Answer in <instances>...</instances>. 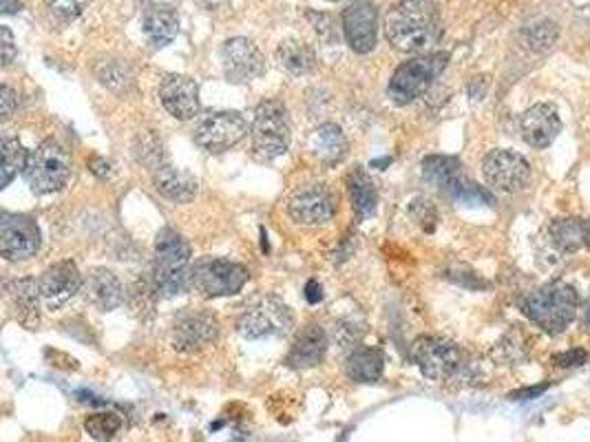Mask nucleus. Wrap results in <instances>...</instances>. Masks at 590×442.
<instances>
[{
  "instance_id": "obj_1",
  "label": "nucleus",
  "mask_w": 590,
  "mask_h": 442,
  "mask_svg": "<svg viewBox=\"0 0 590 442\" xmlns=\"http://www.w3.org/2000/svg\"><path fill=\"white\" fill-rule=\"evenodd\" d=\"M387 40L403 54H425L440 40V13L436 0H401L387 16Z\"/></svg>"
},
{
  "instance_id": "obj_2",
  "label": "nucleus",
  "mask_w": 590,
  "mask_h": 442,
  "mask_svg": "<svg viewBox=\"0 0 590 442\" xmlns=\"http://www.w3.org/2000/svg\"><path fill=\"white\" fill-rule=\"evenodd\" d=\"M519 310L546 334H561L579 314V292L570 283L553 281L528 292Z\"/></svg>"
},
{
  "instance_id": "obj_3",
  "label": "nucleus",
  "mask_w": 590,
  "mask_h": 442,
  "mask_svg": "<svg viewBox=\"0 0 590 442\" xmlns=\"http://www.w3.org/2000/svg\"><path fill=\"white\" fill-rule=\"evenodd\" d=\"M418 370L438 383H464L473 379V365L467 354L447 338L420 337L411 347Z\"/></svg>"
},
{
  "instance_id": "obj_4",
  "label": "nucleus",
  "mask_w": 590,
  "mask_h": 442,
  "mask_svg": "<svg viewBox=\"0 0 590 442\" xmlns=\"http://www.w3.org/2000/svg\"><path fill=\"white\" fill-rule=\"evenodd\" d=\"M190 248L186 239L173 228H162L155 237L153 250V283L157 292L175 296L188 286Z\"/></svg>"
},
{
  "instance_id": "obj_5",
  "label": "nucleus",
  "mask_w": 590,
  "mask_h": 442,
  "mask_svg": "<svg viewBox=\"0 0 590 442\" xmlns=\"http://www.w3.org/2000/svg\"><path fill=\"white\" fill-rule=\"evenodd\" d=\"M245 283H248V270L230 259L202 257L190 265L188 288L206 299L239 295Z\"/></svg>"
},
{
  "instance_id": "obj_6",
  "label": "nucleus",
  "mask_w": 590,
  "mask_h": 442,
  "mask_svg": "<svg viewBox=\"0 0 590 442\" xmlns=\"http://www.w3.org/2000/svg\"><path fill=\"white\" fill-rule=\"evenodd\" d=\"M25 179L36 195H49L62 188L71 173V157L55 139H45L29 153L25 164Z\"/></svg>"
},
{
  "instance_id": "obj_7",
  "label": "nucleus",
  "mask_w": 590,
  "mask_h": 442,
  "mask_svg": "<svg viewBox=\"0 0 590 442\" xmlns=\"http://www.w3.org/2000/svg\"><path fill=\"white\" fill-rule=\"evenodd\" d=\"M447 63V54H427L403 63L401 67L394 71L387 87L392 102H396V104H409V102L425 96V93L429 91V87L436 82V78L445 71Z\"/></svg>"
},
{
  "instance_id": "obj_8",
  "label": "nucleus",
  "mask_w": 590,
  "mask_h": 442,
  "mask_svg": "<svg viewBox=\"0 0 590 442\" xmlns=\"http://www.w3.org/2000/svg\"><path fill=\"white\" fill-rule=\"evenodd\" d=\"M290 146V115L283 102H262L253 122V148L259 160H274Z\"/></svg>"
},
{
  "instance_id": "obj_9",
  "label": "nucleus",
  "mask_w": 590,
  "mask_h": 442,
  "mask_svg": "<svg viewBox=\"0 0 590 442\" xmlns=\"http://www.w3.org/2000/svg\"><path fill=\"white\" fill-rule=\"evenodd\" d=\"M295 325V316L283 301L274 296H263L245 308L237 319V332L248 341L266 337H283Z\"/></svg>"
},
{
  "instance_id": "obj_10",
  "label": "nucleus",
  "mask_w": 590,
  "mask_h": 442,
  "mask_svg": "<svg viewBox=\"0 0 590 442\" xmlns=\"http://www.w3.org/2000/svg\"><path fill=\"white\" fill-rule=\"evenodd\" d=\"M248 133L244 115L237 111H215L204 115L193 131V139L197 146L208 153H224L237 146Z\"/></svg>"
},
{
  "instance_id": "obj_11",
  "label": "nucleus",
  "mask_w": 590,
  "mask_h": 442,
  "mask_svg": "<svg viewBox=\"0 0 590 442\" xmlns=\"http://www.w3.org/2000/svg\"><path fill=\"white\" fill-rule=\"evenodd\" d=\"M482 173L489 186L502 193H522L531 184V166L519 153L495 148L482 160Z\"/></svg>"
},
{
  "instance_id": "obj_12",
  "label": "nucleus",
  "mask_w": 590,
  "mask_h": 442,
  "mask_svg": "<svg viewBox=\"0 0 590 442\" xmlns=\"http://www.w3.org/2000/svg\"><path fill=\"white\" fill-rule=\"evenodd\" d=\"M40 248V228L31 217L3 213L0 217V253L9 262L31 259Z\"/></svg>"
},
{
  "instance_id": "obj_13",
  "label": "nucleus",
  "mask_w": 590,
  "mask_h": 442,
  "mask_svg": "<svg viewBox=\"0 0 590 442\" xmlns=\"http://www.w3.org/2000/svg\"><path fill=\"white\" fill-rule=\"evenodd\" d=\"M343 34L356 54H370L378 43V12L370 0H356L343 12Z\"/></svg>"
},
{
  "instance_id": "obj_14",
  "label": "nucleus",
  "mask_w": 590,
  "mask_h": 442,
  "mask_svg": "<svg viewBox=\"0 0 590 442\" xmlns=\"http://www.w3.org/2000/svg\"><path fill=\"white\" fill-rule=\"evenodd\" d=\"M221 63H224L228 80L237 82V85L254 80L266 71L262 51L248 38L226 40L224 46H221Z\"/></svg>"
},
{
  "instance_id": "obj_15",
  "label": "nucleus",
  "mask_w": 590,
  "mask_h": 442,
  "mask_svg": "<svg viewBox=\"0 0 590 442\" xmlns=\"http://www.w3.org/2000/svg\"><path fill=\"white\" fill-rule=\"evenodd\" d=\"M40 295H43V304L49 310H60L64 304L73 299L78 292H82V279L80 270L73 262H58L45 270L43 277L38 279Z\"/></svg>"
},
{
  "instance_id": "obj_16",
  "label": "nucleus",
  "mask_w": 590,
  "mask_h": 442,
  "mask_svg": "<svg viewBox=\"0 0 590 442\" xmlns=\"http://www.w3.org/2000/svg\"><path fill=\"white\" fill-rule=\"evenodd\" d=\"M287 213H290L292 221H296L299 226H323V223L332 221L337 204L325 186L314 184L292 195Z\"/></svg>"
},
{
  "instance_id": "obj_17",
  "label": "nucleus",
  "mask_w": 590,
  "mask_h": 442,
  "mask_svg": "<svg viewBox=\"0 0 590 442\" xmlns=\"http://www.w3.org/2000/svg\"><path fill=\"white\" fill-rule=\"evenodd\" d=\"M220 337V323L211 314H186L178 319L170 332V346L182 354L206 350Z\"/></svg>"
},
{
  "instance_id": "obj_18",
  "label": "nucleus",
  "mask_w": 590,
  "mask_h": 442,
  "mask_svg": "<svg viewBox=\"0 0 590 442\" xmlns=\"http://www.w3.org/2000/svg\"><path fill=\"white\" fill-rule=\"evenodd\" d=\"M160 100L164 109L178 120H193L199 115V85L188 76H169L160 87Z\"/></svg>"
},
{
  "instance_id": "obj_19",
  "label": "nucleus",
  "mask_w": 590,
  "mask_h": 442,
  "mask_svg": "<svg viewBox=\"0 0 590 442\" xmlns=\"http://www.w3.org/2000/svg\"><path fill=\"white\" fill-rule=\"evenodd\" d=\"M519 131H522L524 142L528 146L548 148L561 131L560 113L555 106L546 104V102L531 106L528 111H524L522 120H519Z\"/></svg>"
},
{
  "instance_id": "obj_20",
  "label": "nucleus",
  "mask_w": 590,
  "mask_h": 442,
  "mask_svg": "<svg viewBox=\"0 0 590 442\" xmlns=\"http://www.w3.org/2000/svg\"><path fill=\"white\" fill-rule=\"evenodd\" d=\"M82 295L87 304L100 312H111L120 308L124 301V288L120 279L106 268H93L87 272L85 283H82Z\"/></svg>"
},
{
  "instance_id": "obj_21",
  "label": "nucleus",
  "mask_w": 590,
  "mask_h": 442,
  "mask_svg": "<svg viewBox=\"0 0 590 442\" xmlns=\"http://www.w3.org/2000/svg\"><path fill=\"white\" fill-rule=\"evenodd\" d=\"M328 352V334L320 325H308L296 334L292 343L290 354H287V365L295 370H310L317 367Z\"/></svg>"
},
{
  "instance_id": "obj_22",
  "label": "nucleus",
  "mask_w": 590,
  "mask_h": 442,
  "mask_svg": "<svg viewBox=\"0 0 590 442\" xmlns=\"http://www.w3.org/2000/svg\"><path fill=\"white\" fill-rule=\"evenodd\" d=\"M7 299L12 308L16 310V316L21 323L34 325L38 323V305L43 301L40 295V283L36 279H16L4 286Z\"/></svg>"
},
{
  "instance_id": "obj_23",
  "label": "nucleus",
  "mask_w": 590,
  "mask_h": 442,
  "mask_svg": "<svg viewBox=\"0 0 590 442\" xmlns=\"http://www.w3.org/2000/svg\"><path fill=\"white\" fill-rule=\"evenodd\" d=\"M153 184H155V190L162 195L164 199L175 204H188L190 199L197 195V179L193 175L186 173L182 169H173V166H162V169L155 171L153 175Z\"/></svg>"
},
{
  "instance_id": "obj_24",
  "label": "nucleus",
  "mask_w": 590,
  "mask_h": 442,
  "mask_svg": "<svg viewBox=\"0 0 590 442\" xmlns=\"http://www.w3.org/2000/svg\"><path fill=\"white\" fill-rule=\"evenodd\" d=\"M310 153L323 164L334 166L345 160L347 155V139L343 129L338 124H320V127L310 135Z\"/></svg>"
},
{
  "instance_id": "obj_25",
  "label": "nucleus",
  "mask_w": 590,
  "mask_h": 442,
  "mask_svg": "<svg viewBox=\"0 0 590 442\" xmlns=\"http://www.w3.org/2000/svg\"><path fill=\"white\" fill-rule=\"evenodd\" d=\"M144 34L155 49H164L179 34L178 13L170 7H157V4L148 7L144 12Z\"/></svg>"
},
{
  "instance_id": "obj_26",
  "label": "nucleus",
  "mask_w": 590,
  "mask_h": 442,
  "mask_svg": "<svg viewBox=\"0 0 590 442\" xmlns=\"http://www.w3.org/2000/svg\"><path fill=\"white\" fill-rule=\"evenodd\" d=\"M274 60H277L278 69H283L290 76L301 78L308 76L317 67V58H314V51L310 49L303 40H283L281 45L274 51Z\"/></svg>"
},
{
  "instance_id": "obj_27",
  "label": "nucleus",
  "mask_w": 590,
  "mask_h": 442,
  "mask_svg": "<svg viewBox=\"0 0 590 442\" xmlns=\"http://www.w3.org/2000/svg\"><path fill=\"white\" fill-rule=\"evenodd\" d=\"M385 358L376 347H356L345 361V374L356 383H376L383 376Z\"/></svg>"
},
{
  "instance_id": "obj_28",
  "label": "nucleus",
  "mask_w": 590,
  "mask_h": 442,
  "mask_svg": "<svg viewBox=\"0 0 590 442\" xmlns=\"http://www.w3.org/2000/svg\"><path fill=\"white\" fill-rule=\"evenodd\" d=\"M347 190H350L352 206H354L359 220H367L376 213V204H378V193H376L374 181L367 177L365 171L356 169L354 173L347 175Z\"/></svg>"
},
{
  "instance_id": "obj_29",
  "label": "nucleus",
  "mask_w": 590,
  "mask_h": 442,
  "mask_svg": "<svg viewBox=\"0 0 590 442\" xmlns=\"http://www.w3.org/2000/svg\"><path fill=\"white\" fill-rule=\"evenodd\" d=\"M551 239L561 253H578L584 246V221L575 217L555 220L551 223Z\"/></svg>"
},
{
  "instance_id": "obj_30",
  "label": "nucleus",
  "mask_w": 590,
  "mask_h": 442,
  "mask_svg": "<svg viewBox=\"0 0 590 442\" xmlns=\"http://www.w3.org/2000/svg\"><path fill=\"white\" fill-rule=\"evenodd\" d=\"M93 73H96L97 80L104 87L113 88V91H127V87L131 85L133 76L131 69L127 67V63L115 58H100L93 64Z\"/></svg>"
},
{
  "instance_id": "obj_31",
  "label": "nucleus",
  "mask_w": 590,
  "mask_h": 442,
  "mask_svg": "<svg viewBox=\"0 0 590 442\" xmlns=\"http://www.w3.org/2000/svg\"><path fill=\"white\" fill-rule=\"evenodd\" d=\"M443 190L453 199V202L467 204V206H482V204L491 206V204H494V197H491L485 188L473 184V181L467 179L462 173L455 175Z\"/></svg>"
},
{
  "instance_id": "obj_32",
  "label": "nucleus",
  "mask_w": 590,
  "mask_h": 442,
  "mask_svg": "<svg viewBox=\"0 0 590 442\" xmlns=\"http://www.w3.org/2000/svg\"><path fill=\"white\" fill-rule=\"evenodd\" d=\"M136 160L146 169L157 171L164 166V144L157 138L155 131H139L136 138Z\"/></svg>"
},
{
  "instance_id": "obj_33",
  "label": "nucleus",
  "mask_w": 590,
  "mask_h": 442,
  "mask_svg": "<svg viewBox=\"0 0 590 442\" xmlns=\"http://www.w3.org/2000/svg\"><path fill=\"white\" fill-rule=\"evenodd\" d=\"M460 169H462V166H460V162L455 160V157L434 155L422 162V177H425L429 184L438 186V188L443 190L455 175H460Z\"/></svg>"
},
{
  "instance_id": "obj_34",
  "label": "nucleus",
  "mask_w": 590,
  "mask_h": 442,
  "mask_svg": "<svg viewBox=\"0 0 590 442\" xmlns=\"http://www.w3.org/2000/svg\"><path fill=\"white\" fill-rule=\"evenodd\" d=\"M27 157H29V153L25 151V146L18 139H3V179H0L3 188H7L21 171H25Z\"/></svg>"
},
{
  "instance_id": "obj_35",
  "label": "nucleus",
  "mask_w": 590,
  "mask_h": 442,
  "mask_svg": "<svg viewBox=\"0 0 590 442\" xmlns=\"http://www.w3.org/2000/svg\"><path fill=\"white\" fill-rule=\"evenodd\" d=\"M120 429H122V418H120L118 413L97 412L87 416L85 421V431L97 442L113 440L115 436L120 434Z\"/></svg>"
},
{
  "instance_id": "obj_36",
  "label": "nucleus",
  "mask_w": 590,
  "mask_h": 442,
  "mask_svg": "<svg viewBox=\"0 0 590 442\" xmlns=\"http://www.w3.org/2000/svg\"><path fill=\"white\" fill-rule=\"evenodd\" d=\"M89 3L91 0H46L49 12L62 22H73L76 18H80L85 9L89 7Z\"/></svg>"
},
{
  "instance_id": "obj_37",
  "label": "nucleus",
  "mask_w": 590,
  "mask_h": 442,
  "mask_svg": "<svg viewBox=\"0 0 590 442\" xmlns=\"http://www.w3.org/2000/svg\"><path fill=\"white\" fill-rule=\"evenodd\" d=\"M527 36H528V45H531L533 49L546 51V49H551L553 43H555L557 29H555V25H551V22H542V25L531 27Z\"/></svg>"
},
{
  "instance_id": "obj_38",
  "label": "nucleus",
  "mask_w": 590,
  "mask_h": 442,
  "mask_svg": "<svg viewBox=\"0 0 590 442\" xmlns=\"http://www.w3.org/2000/svg\"><path fill=\"white\" fill-rule=\"evenodd\" d=\"M519 332H511L506 334L504 341L498 346V358L506 363H515V361H522L524 358V352H522V346H519Z\"/></svg>"
},
{
  "instance_id": "obj_39",
  "label": "nucleus",
  "mask_w": 590,
  "mask_h": 442,
  "mask_svg": "<svg viewBox=\"0 0 590 442\" xmlns=\"http://www.w3.org/2000/svg\"><path fill=\"white\" fill-rule=\"evenodd\" d=\"M553 363H555L557 367H564V370L582 367L584 363H588V352L582 350V347H573V350L555 354V356H553Z\"/></svg>"
},
{
  "instance_id": "obj_40",
  "label": "nucleus",
  "mask_w": 590,
  "mask_h": 442,
  "mask_svg": "<svg viewBox=\"0 0 590 442\" xmlns=\"http://www.w3.org/2000/svg\"><path fill=\"white\" fill-rule=\"evenodd\" d=\"M411 215L416 217L422 226L427 223V230H434V223H436V220H438L434 206H431V202H427V199H418V202H413Z\"/></svg>"
},
{
  "instance_id": "obj_41",
  "label": "nucleus",
  "mask_w": 590,
  "mask_h": 442,
  "mask_svg": "<svg viewBox=\"0 0 590 442\" xmlns=\"http://www.w3.org/2000/svg\"><path fill=\"white\" fill-rule=\"evenodd\" d=\"M16 106H18V93L13 91L12 87L4 85L0 88V115H3V120L12 118Z\"/></svg>"
},
{
  "instance_id": "obj_42",
  "label": "nucleus",
  "mask_w": 590,
  "mask_h": 442,
  "mask_svg": "<svg viewBox=\"0 0 590 442\" xmlns=\"http://www.w3.org/2000/svg\"><path fill=\"white\" fill-rule=\"evenodd\" d=\"M0 34H3V67H9L16 60V45H13V36L9 27H3Z\"/></svg>"
},
{
  "instance_id": "obj_43",
  "label": "nucleus",
  "mask_w": 590,
  "mask_h": 442,
  "mask_svg": "<svg viewBox=\"0 0 590 442\" xmlns=\"http://www.w3.org/2000/svg\"><path fill=\"white\" fill-rule=\"evenodd\" d=\"M548 389V385H537V388H527V389H518V392L511 394V400H531V398H537L542 396Z\"/></svg>"
},
{
  "instance_id": "obj_44",
  "label": "nucleus",
  "mask_w": 590,
  "mask_h": 442,
  "mask_svg": "<svg viewBox=\"0 0 590 442\" xmlns=\"http://www.w3.org/2000/svg\"><path fill=\"white\" fill-rule=\"evenodd\" d=\"M305 299L310 301V304H319L320 299H323V295H320V286L317 281H310L308 288H305Z\"/></svg>"
},
{
  "instance_id": "obj_45",
  "label": "nucleus",
  "mask_w": 590,
  "mask_h": 442,
  "mask_svg": "<svg viewBox=\"0 0 590 442\" xmlns=\"http://www.w3.org/2000/svg\"><path fill=\"white\" fill-rule=\"evenodd\" d=\"M579 323H582V329L590 332V295H588L586 304H584V310H579Z\"/></svg>"
},
{
  "instance_id": "obj_46",
  "label": "nucleus",
  "mask_w": 590,
  "mask_h": 442,
  "mask_svg": "<svg viewBox=\"0 0 590 442\" xmlns=\"http://www.w3.org/2000/svg\"><path fill=\"white\" fill-rule=\"evenodd\" d=\"M22 9L21 0H3V13H16Z\"/></svg>"
},
{
  "instance_id": "obj_47",
  "label": "nucleus",
  "mask_w": 590,
  "mask_h": 442,
  "mask_svg": "<svg viewBox=\"0 0 590 442\" xmlns=\"http://www.w3.org/2000/svg\"><path fill=\"white\" fill-rule=\"evenodd\" d=\"M584 246L590 250V220L584 221Z\"/></svg>"
},
{
  "instance_id": "obj_48",
  "label": "nucleus",
  "mask_w": 590,
  "mask_h": 442,
  "mask_svg": "<svg viewBox=\"0 0 590 442\" xmlns=\"http://www.w3.org/2000/svg\"><path fill=\"white\" fill-rule=\"evenodd\" d=\"M328 3H341V0H328Z\"/></svg>"
}]
</instances>
